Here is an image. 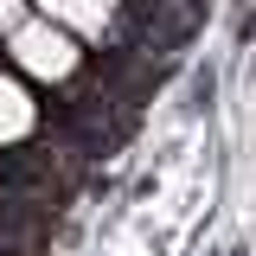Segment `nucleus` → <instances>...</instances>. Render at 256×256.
I'll use <instances>...</instances> for the list:
<instances>
[{"label":"nucleus","mask_w":256,"mask_h":256,"mask_svg":"<svg viewBox=\"0 0 256 256\" xmlns=\"http://www.w3.org/2000/svg\"><path fill=\"white\" fill-rule=\"evenodd\" d=\"M26 20H32V0H0V38L13 26H26Z\"/></svg>","instance_id":"nucleus-4"},{"label":"nucleus","mask_w":256,"mask_h":256,"mask_svg":"<svg viewBox=\"0 0 256 256\" xmlns=\"http://www.w3.org/2000/svg\"><path fill=\"white\" fill-rule=\"evenodd\" d=\"M84 64H90V52H84L70 32L45 26L38 13H32L26 26L6 32V70H13L26 90H70V84L84 77Z\"/></svg>","instance_id":"nucleus-1"},{"label":"nucleus","mask_w":256,"mask_h":256,"mask_svg":"<svg viewBox=\"0 0 256 256\" xmlns=\"http://www.w3.org/2000/svg\"><path fill=\"white\" fill-rule=\"evenodd\" d=\"M32 13L45 20V26H58L70 32L84 52L90 45H102L109 32L122 26V13H128V0H32Z\"/></svg>","instance_id":"nucleus-2"},{"label":"nucleus","mask_w":256,"mask_h":256,"mask_svg":"<svg viewBox=\"0 0 256 256\" xmlns=\"http://www.w3.org/2000/svg\"><path fill=\"white\" fill-rule=\"evenodd\" d=\"M38 122H45V102L13 77V70H0V148H20V141H32L38 134Z\"/></svg>","instance_id":"nucleus-3"}]
</instances>
